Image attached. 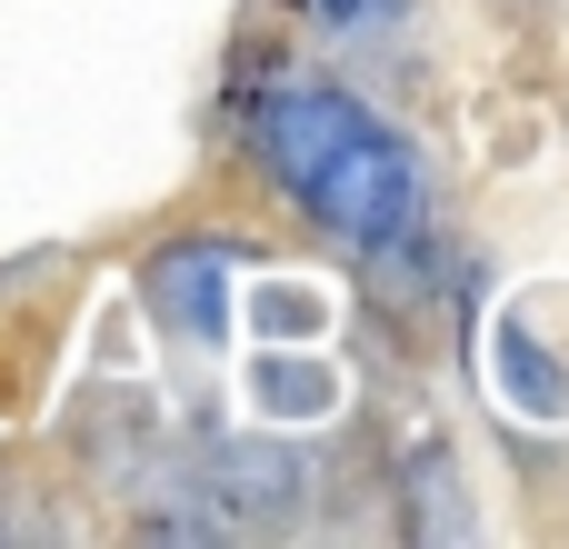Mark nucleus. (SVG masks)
Segmentation results:
<instances>
[{"label":"nucleus","mask_w":569,"mask_h":549,"mask_svg":"<svg viewBox=\"0 0 569 549\" xmlns=\"http://www.w3.org/2000/svg\"><path fill=\"white\" fill-rule=\"evenodd\" d=\"M310 30H330V40H380V30H400V10L410 0H290Z\"/></svg>","instance_id":"20e7f679"},{"label":"nucleus","mask_w":569,"mask_h":549,"mask_svg":"<svg viewBox=\"0 0 569 549\" xmlns=\"http://www.w3.org/2000/svg\"><path fill=\"white\" fill-rule=\"evenodd\" d=\"M140 500L180 540H260V530L310 510V450H290V440H200Z\"/></svg>","instance_id":"f03ea898"},{"label":"nucleus","mask_w":569,"mask_h":549,"mask_svg":"<svg viewBox=\"0 0 569 549\" xmlns=\"http://www.w3.org/2000/svg\"><path fill=\"white\" fill-rule=\"evenodd\" d=\"M260 320H270V330H310V320H320V300H310V290H270V300H260Z\"/></svg>","instance_id":"423d86ee"},{"label":"nucleus","mask_w":569,"mask_h":549,"mask_svg":"<svg viewBox=\"0 0 569 549\" xmlns=\"http://www.w3.org/2000/svg\"><path fill=\"white\" fill-rule=\"evenodd\" d=\"M250 150L270 160V180L350 250L390 260L400 240H420L430 220V180H420V150L360 110L350 90H320V80H260L250 90Z\"/></svg>","instance_id":"f257e3e1"},{"label":"nucleus","mask_w":569,"mask_h":549,"mask_svg":"<svg viewBox=\"0 0 569 549\" xmlns=\"http://www.w3.org/2000/svg\"><path fill=\"white\" fill-rule=\"evenodd\" d=\"M260 390H270V410H320V400H340V380L330 370H300V360H260Z\"/></svg>","instance_id":"39448f33"},{"label":"nucleus","mask_w":569,"mask_h":549,"mask_svg":"<svg viewBox=\"0 0 569 549\" xmlns=\"http://www.w3.org/2000/svg\"><path fill=\"white\" fill-rule=\"evenodd\" d=\"M230 250L220 240H190V250H160L150 260V310H160V330H180L190 350H220L230 340Z\"/></svg>","instance_id":"7ed1b4c3"}]
</instances>
